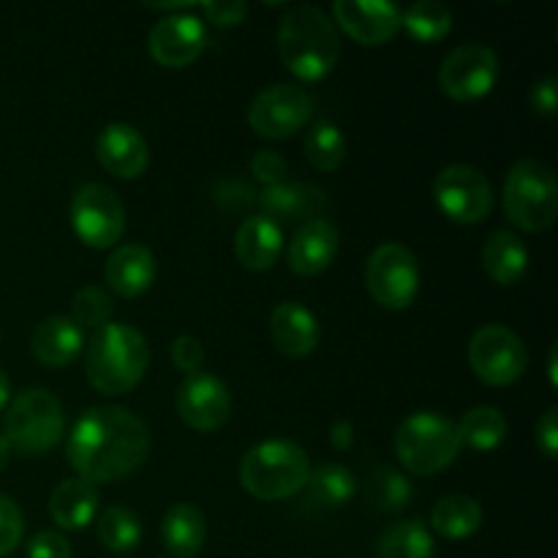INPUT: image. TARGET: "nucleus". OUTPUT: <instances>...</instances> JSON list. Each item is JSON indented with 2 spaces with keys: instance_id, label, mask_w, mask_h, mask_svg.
<instances>
[{
  "instance_id": "f257e3e1",
  "label": "nucleus",
  "mask_w": 558,
  "mask_h": 558,
  "mask_svg": "<svg viewBox=\"0 0 558 558\" xmlns=\"http://www.w3.org/2000/svg\"><path fill=\"white\" fill-rule=\"evenodd\" d=\"M150 456L145 420L123 407H93L74 423L65 458L87 483H114L134 474Z\"/></svg>"
},
{
  "instance_id": "f03ea898",
  "label": "nucleus",
  "mask_w": 558,
  "mask_h": 558,
  "mask_svg": "<svg viewBox=\"0 0 558 558\" xmlns=\"http://www.w3.org/2000/svg\"><path fill=\"white\" fill-rule=\"evenodd\" d=\"M278 54L298 80H325L341 58L336 22L316 5H294L278 25Z\"/></svg>"
},
{
  "instance_id": "7ed1b4c3",
  "label": "nucleus",
  "mask_w": 558,
  "mask_h": 558,
  "mask_svg": "<svg viewBox=\"0 0 558 558\" xmlns=\"http://www.w3.org/2000/svg\"><path fill=\"white\" fill-rule=\"evenodd\" d=\"M85 371L90 385L104 396L131 392L147 374L150 347L136 327L109 322L93 332L85 349Z\"/></svg>"
},
{
  "instance_id": "20e7f679",
  "label": "nucleus",
  "mask_w": 558,
  "mask_h": 558,
  "mask_svg": "<svg viewBox=\"0 0 558 558\" xmlns=\"http://www.w3.org/2000/svg\"><path fill=\"white\" fill-rule=\"evenodd\" d=\"M311 477V458L289 439H270L251 447L240 461V483L262 501L298 496Z\"/></svg>"
},
{
  "instance_id": "39448f33",
  "label": "nucleus",
  "mask_w": 558,
  "mask_h": 558,
  "mask_svg": "<svg viewBox=\"0 0 558 558\" xmlns=\"http://www.w3.org/2000/svg\"><path fill=\"white\" fill-rule=\"evenodd\" d=\"M461 452L458 428L441 412H414L396 434V456L407 472L428 477L450 466Z\"/></svg>"
},
{
  "instance_id": "423d86ee",
  "label": "nucleus",
  "mask_w": 558,
  "mask_h": 558,
  "mask_svg": "<svg viewBox=\"0 0 558 558\" xmlns=\"http://www.w3.org/2000/svg\"><path fill=\"white\" fill-rule=\"evenodd\" d=\"M505 213L523 232H545L558 216V183L554 169L537 158H523L505 183Z\"/></svg>"
},
{
  "instance_id": "0eeeda50",
  "label": "nucleus",
  "mask_w": 558,
  "mask_h": 558,
  "mask_svg": "<svg viewBox=\"0 0 558 558\" xmlns=\"http://www.w3.org/2000/svg\"><path fill=\"white\" fill-rule=\"evenodd\" d=\"M63 403L49 390L33 387L9 403L3 417V436L20 452H47L63 439Z\"/></svg>"
},
{
  "instance_id": "6e6552de",
  "label": "nucleus",
  "mask_w": 558,
  "mask_h": 558,
  "mask_svg": "<svg viewBox=\"0 0 558 558\" xmlns=\"http://www.w3.org/2000/svg\"><path fill=\"white\" fill-rule=\"evenodd\" d=\"M469 365L485 385L507 387L526 374L529 354L510 327L485 325L469 341Z\"/></svg>"
},
{
  "instance_id": "1a4fd4ad",
  "label": "nucleus",
  "mask_w": 558,
  "mask_h": 558,
  "mask_svg": "<svg viewBox=\"0 0 558 558\" xmlns=\"http://www.w3.org/2000/svg\"><path fill=\"white\" fill-rule=\"evenodd\" d=\"M368 292L381 308L403 311L420 292V267L412 251L401 243H385L371 254L365 265Z\"/></svg>"
},
{
  "instance_id": "9d476101",
  "label": "nucleus",
  "mask_w": 558,
  "mask_h": 558,
  "mask_svg": "<svg viewBox=\"0 0 558 558\" xmlns=\"http://www.w3.org/2000/svg\"><path fill=\"white\" fill-rule=\"evenodd\" d=\"M71 227L90 248H112L125 232V205L109 185H82L71 202Z\"/></svg>"
},
{
  "instance_id": "9b49d317",
  "label": "nucleus",
  "mask_w": 558,
  "mask_h": 558,
  "mask_svg": "<svg viewBox=\"0 0 558 558\" xmlns=\"http://www.w3.org/2000/svg\"><path fill=\"white\" fill-rule=\"evenodd\" d=\"M314 101L298 85H270L251 101L248 123L265 140H289L308 125Z\"/></svg>"
},
{
  "instance_id": "f8f14e48",
  "label": "nucleus",
  "mask_w": 558,
  "mask_h": 558,
  "mask_svg": "<svg viewBox=\"0 0 558 558\" xmlns=\"http://www.w3.org/2000/svg\"><path fill=\"white\" fill-rule=\"evenodd\" d=\"M436 205L458 223H480L494 207V189L480 169L469 163H450L436 174Z\"/></svg>"
},
{
  "instance_id": "ddd939ff",
  "label": "nucleus",
  "mask_w": 558,
  "mask_h": 558,
  "mask_svg": "<svg viewBox=\"0 0 558 558\" xmlns=\"http://www.w3.org/2000/svg\"><path fill=\"white\" fill-rule=\"evenodd\" d=\"M499 80V58L485 44H461L445 58L439 85L456 101H477L488 96Z\"/></svg>"
},
{
  "instance_id": "4468645a",
  "label": "nucleus",
  "mask_w": 558,
  "mask_h": 558,
  "mask_svg": "<svg viewBox=\"0 0 558 558\" xmlns=\"http://www.w3.org/2000/svg\"><path fill=\"white\" fill-rule=\"evenodd\" d=\"M180 420L189 425L191 430L199 434H210V430L223 428L232 414V398H229L227 385L218 376L196 371V374L185 376L183 385L178 387V398H174Z\"/></svg>"
},
{
  "instance_id": "2eb2a0df",
  "label": "nucleus",
  "mask_w": 558,
  "mask_h": 558,
  "mask_svg": "<svg viewBox=\"0 0 558 558\" xmlns=\"http://www.w3.org/2000/svg\"><path fill=\"white\" fill-rule=\"evenodd\" d=\"M147 44H150V54L161 65H167V69H185V65H191L205 52V22L199 16L189 14V11L167 14L153 25Z\"/></svg>"
},
{
  "instance_id": "dca6fc26",
  "label": "nucleus",
  "mask_w": 558,
  "mask_h": 558,
  "mask_svg": "<svg viewBox=\"0 0 558 558\" xmlns=\"http://www.w3.org/2000/svg\"><path fill=\"white\" fill-rule=\"evenodd\" d=\"M332 14L354 41L363 47H381L401 31L403 11L390 0H336Z\"/></svg>"
},
{
  "instance_id": "f3484780",
  "label": "nucleus",
  "mask_w": 558,
  "mask_h": 558,
  "mask_svg": "<svg viewBox=\"0 0 558 558\" xmlns=\"http://www.w3.org/2000/svg\"><path fill=\"white\" fill-rule=\"evenodd\" d=\"M256 205L262 207L259 216H267L270 221L281 223H308L322 216L327 207L325 191L308 183H276L270 189H262L256 194Z\"/></svg>"
},
{
  "instance_id": "a211bd4d",
  "label": "nucleus",
  "mask_w": 558,
  "mask_h": 558,
  "mask_svg": "<svg viewBox=\"0 0 558 558\" xmlns=\"http://www.w3.org/2000/svg\"><path fill=\"white\" fill-rule=\"evenodd\" d=\"M96 156L101 167L120 180L140 178L150 163L145 136L129 123H109L96 140Z\"/></svg>"
},
{
  "instance_id": "6ab92c4d",
  "label": "nucleus",
  "mask_w": 558,
  "mask_h": 558,
  "mask_svg": "<svg viewBox=\"0 0 558 558\" xmlns=\"http://www.w3.org/2000/svg\"><path fill=\"white\" fill-rule=\"evenodd\" d=\"M270 336L272 343L287 357H308L322 341L319 319L305 308L303 303H287L276 305L270 316Z\"/></svg>"
},
{
  "instance_id": "aec40b11",
  "label": "nucleus",
  "mask_w": 558,
  "mask_h": 558,
  "mask_svg": "<svg viewBox=\"0 0 558 558\" xmlns=\"http://www.w3.org/2000/svg\"><path fill=\"white\" fill-rule=\"evenodd\" d=\"M338 229L325 218L303 223L289 243V267L298 276H319L332 265L338 254Z\"/></svg>"
},
{
  "instance_id": "412c9836",
  "label": "nucleus",
  "mask_w": 558,
  "mask_h": 558,
  "mask_svg": "<svg viewBox=\"0 0 558 558\" xmlns=\"http://www.w3.org/2000/svg\"><path fill=\"white\" fill-rule=\"evenodd\" d=\"M104 278L118 298H140L156 281V256L140 243L120 245L107 259Z\"/></svg>"
},
{
  "instance_id": "4be33fe9",
  "label": "nucleus",
  "mask_w": 558,
  "mask_h": 558,
  "mask_svg": "<svg viewBox=\"0 0 558 558\" xmlns=\"http://www.w3.org/2000/svg\"><path fill=\"white\" fill-rule=\"evenodd\" d=\"M85 349L82 327L71 316H49L36 327L31 338V352L47 368H65Z\"/></svg>"
},
{
  "instance_id": "5701e85b",
  "label": "nucleus",
  "mask_w": 558,
  "mask_h": 558,
  "mask_svg": "<svg viewBox=\"0 0 558 558\" xmlns=\"http://www.w3.org/2000/svg\"><path fill=\"white\" fill-rule=\"evenodd\" d=\"M283 248V232L267 216H251L234 234V254L245 270L265 272L278 262Z\"/></svg>"
},
{
  "instance_id": "b1692460",
  "label": "nucleus",
  "mask_w": 558,
  "mask_h": 558,
  "mask_svg": "<svg viewBox=\"0 0 558 558\" xmlns=\"http://www.w3.org/2000/svg\"><path fill=\"white\" fill-rule=\"evenodd\" d=\"M98 490L96 485L87 480L74 477L65 480L54 488L52 499H49V512L52 521L65 532H80V529L90 526L98 515Z\"/></svg>"
},
{
  "instance_id": "393cba45",
  "label": "nucleus",
  "mask_w": 558,
  "mask_h": 558,
  "mask_svg": "<svg viewBox=\"0 0 558 558\" xmlns=\"http://www.w3.org/2000/svg\"><path fill=\"white\" fill-rule=\"evenodd\" d=\"M485 272L501 287H515L526 276L529 251L515 232H494L483 248Z\"/></svg>"
},
{
  "instance_id": "a878e982",
  "label": "nucleus",
  "mask_w": 558,
  "mask_h": 558,
  "mask_svg": "<svg viewBox=\"0 0 558 558\" xmlns=\"http://www.w3.org/2000/svg\"><path fill=\"white\" fill-rule=\"evenodd\" d=\"M161 537L174 558H194L207 539V521L194 505H174L163 515Z\"/></svg>"
},
{
  "instance_id": "bb28decb",
  "label": "nucleus",
  "mask_w": 558,
  "mask_h": 558,
  "mask_svg": "<svg viewBox=\"0 0 558 558\" xmlns=\"http://www.w3.org/2000/svg\"><path fill=\"white\" fill-rule=\"evenodd\" d=\"M430 526L447 539H466L483 526V507L472 496H445L441 501H436L434 512H430Z\"/></svg>"
},
{
  "instance_id": "cd10ccee",
  "label": "nucleus",
  "mask_w": 558,
  "mask_h": 558,
  "mask_svg": "<svg viewBox=\"0 0 558 558\" xmlns=\"http://www.w3.org/2000/svg\"><path fill=\"white\" fill-rule=\"evenodd\" d=\"M436 545L420 518L392 523L376 543V558H434Z\"/></svg>"
},
{
  "instance_id": "c85d7f7f",
  "label": "nucleus",
  "mask_w": 558,
  "mask_h": 558,
  "mask_svg": "<svg viewBox=\"0 0 558 558\" xmlns=\"http://www.w3.org/2000/svg\"><path fill=\"white\" fill-rule=\"evenodd\" d=\"M305 488H308V501L332 510V507H347L357 496V477L343 463H322L316 472H311Z\"/></svg>"
},
{
  "instance_id": "c756f323",
  "label": "nucleus",
  "mask_w": 558,
  "mask_h": 558,
  "mask_svg": "<svg viewBox=\"0 0 558 558\" xmlns=\"http://www.w3.org/2000/svg\"><path fill=\"white\" fill-rule=\"evenodd\" d=\"M458 428V441L461 447L477 452H490L496 447H501V441L507 439V420L499 409L494 407H477L472 412L463 414Z\"/></svg>"
},
{
  "instance_id": "7c9ffc66",
  "label": "nucleus",
  "mask_w": 558,
  "mask_h": 558,
  "mask_svg": "<svg viewBox=\"0 0 558 558\" xmlns=\"http://www.w3.org/2000/svg\"><path fill=\"white\" fill-rule=\"evenodd\" d=\"M305 156L319 172H336L347 158V136L330 120H316L305 134Z\"/></svg>"
},
{
  "instance_id": "2f4dec72",
  "label": "nucleus",
  "mask_w": 558,
  "mask_h": 558,
  "mask_svg": "<svg viewBox=\"0 0 558 558\" xmlns=\"http://www.w3.org/2000/svg\"><path fill=\"white\" fill-rule=\"evenodd\" d=\"M401 25L417 41H441L452 27V11L450 5L439 3V0H417V3H412L403 11Z\"/></svg>"
},
{
  "instance_id": "473e14b6",
  "label": "nucleus",
  "mask_w": 558,
  "mask_h": 558,
  "mask_svg": "<svg viewBox=\"0 0 558 558\" xmlns=\"http://www.w3.org/2000/svg\"><path fill=\"white\" fill-rule=\"evenodd\" d=\"M98 539L107 545L112 554H129L142 539V521L129 507H109L98 518Z\"/></svg>"
},
{
  "instance_id": "72a5a7b5",
  "label": "nucleus",
  "mask_w": 558,
  "mask_h": 558,
  "mask_svg": "<svg viewBox=\"0 0 558 558\" xmlns=\"http://www.w3.org/2000/svg\"><path fill=\"white\" fill-rule=\"evenodd\" d=\"M412 483L396 469L379 466L368 477V501L379 512H398L412 501Z\"/></svg>"
},
{
  "instance_id": "f704fd0d",
  "label": "nucleus",
  "mask_w": 558,
  "mask_h": 558,
  "mask_svg": "<svg viewBox=\"0 0 558 558\" xmlns=\"http://www.w3.org/2000/svg\"><path fill=\"white\" fill-rule=\"evenodd\" d=\"M114 314V300L109 298L107 289L96 287H82L76 289L74 298H71V319L80 327H93V330H101L104 325H109Z\"/></svg>"
},
{
  "instance_id": "c9c22d12",
  "label": "nucleus",
  "mask_w": 558,
  "mask_h": 558,
  "mask_svg": "<svg viewBox=\"0 0 558 558\" xmlns=\"http://www.w3.org/2000/svg\"><path fill=\"white\" fill-rule=\"evenodd\" d=\"M22 532H25V518L20 505L11 496L0 494V558L14 554L16 545L22 543Z\"/></svg>"
},
{
  "instance_id": "e433bc0d",
  "label": "nucleus",
  "mask_w": 558,
  "mask_h": 558,
  "mask_svg": "<svg viewBox=\"0 0 558 558\" xmlns=\"http://www.w3.org/2000/svg\"><path fill=\"white\" fill-rule=\"evenodd\" d=\"M172 363H174V368L183 371L185 376L196 374V371L202 368V363H205V349H202V343L196 341L194 336L174 338Z\"/></svg>"
},
{
  "instance_id": "4c0bfd02",
  "label": "nucleus",
  "mask_w": 558,
  "mask_h": 558,
  "mask_svg": "<svg viewBox=\"0 0 558 558\" xmlns=\"http://www.w3.org/2000/svg\"><path fill=\"white\" fill-rule=\"evenodd\" d=\"M251 174H254L265 189H270V185L283 183V178H287V161H283L278 153L259 150L251 158Z\"/></svg>"
},
{
  "instance_id": "58836bf2",
  "label": "nucleus",
  "mask_w": 558,
  "mask_h": 558,
  "mask_svg": "<svg viewBox=\"0 0 558 558\" xmlns=\"http://www.w3.org/2000/svg\"><path fill=\"white\" fill-rule=\"evenodd\" d=\"M27 558H71V543L60 532H38L27 543Z\"/></svg>"
},
{
  "instance_id": "ea45409f",
  "label": "nucleus",
  "mask_w": 558,
  "mask_h": 558,
  "mask_svg": "<svg viewBox=\"0 0 558 558\" xmlns=\"http://www.w3.org/2000/svg\"><path fill=\"white\" fill-rule=\"evenodd\" d=\"M207 20L218 27H234L245 20L248 14V5L240 3V0H210V3H202Z\"/></svg>"
},
{
  "instance_id": "a19ab883",
  "label": "nucleus",
  "mask_w": 558,
  "mask_h": 558,
  "mask_svg": "<svg viewBox=\"0 0 558 558\" xmlns=\"http://www.w3.org/2000/svg\"><path fill=\"white\" fill-rule=\"evenodd\" d=\"M532 109L534 112L545 114V118H554L556 107H558V80L556 76H548V80L537 82L532 87Z\"/></svg>"
},
{
  "instance_id": "79ce46f5",
  "label": "nucleus",
  "mask_w": 558,
  "mask_h": 558,
  "mask_svg": "<svg viewBox=\"0 0 558 558\" xmlns=\"http://www.w3.org/2000/svg\"><path fill=\"white\" fill-rule=\"evenodd\" d=\"M537 445L543 450L545 458L554 461L558 452V409L550 407L548 412L543 414V420L537 423Z\"/></svg>"
},
{
  "instance_id": "37998d69",
  "label": "nucleus",
  "mask_w": 558,
  "mask_h": 558,
  "mask_svg": "<svg viewBox=\"0 0 558 558\" xmlns=\"http://www.w3.org/2000/svg\"><path fill=\"white\" fill-rule=\"evenodd\" d=\"M330 441L336 450H349V447H352V425H349L347 420H341V423H332Z\"/></svg>"
},
{
  "instance_id": "c03bdc74",
  "label": "nucleus",
  "mask_w": 558,
  "mask_h": 558,
  "mask_svg": "<svg viewBox=\"0 0 558 558\" xmlns=\"http://www.w3.org/2000/svg\"><path fill=\"white\" fill-rule=\"evenodd\" d=\"M9 403H11V381H9V376L0 371V412H3Z\"/></svg>"
},
{
  "instance_id": "a18cd8bd",
  "label": "nucleus",
  "mask_w": 558,
  "mask_h": 558,
  "mask_svg": "<svg viewBox=\"0 0 558 558\" xmlns=\"http://www.w3.org/2000/svg\"><path fill=\"white\" fill-rule=\"evenodd\" d=\"M9 458H11V445H9V441H5V436L0 434V472H3V469H5Z\"/></svg>"
},
{
  "instance_id": "49530a36",
  "label": "nucleus",
  "mask_w": 558,
  "mask_h": 558,
  "mask_svg": "<svg viewBox=\"0 0 558 558\" xmlns=\"http://www.w3.org/2000/svg\"><path fill=\"white\" fill-rule=\"evenodd\" d=\"M548 376H550V385H558V374H556V347H550L548 354Z\"/></svg>"
}]
</instances>
